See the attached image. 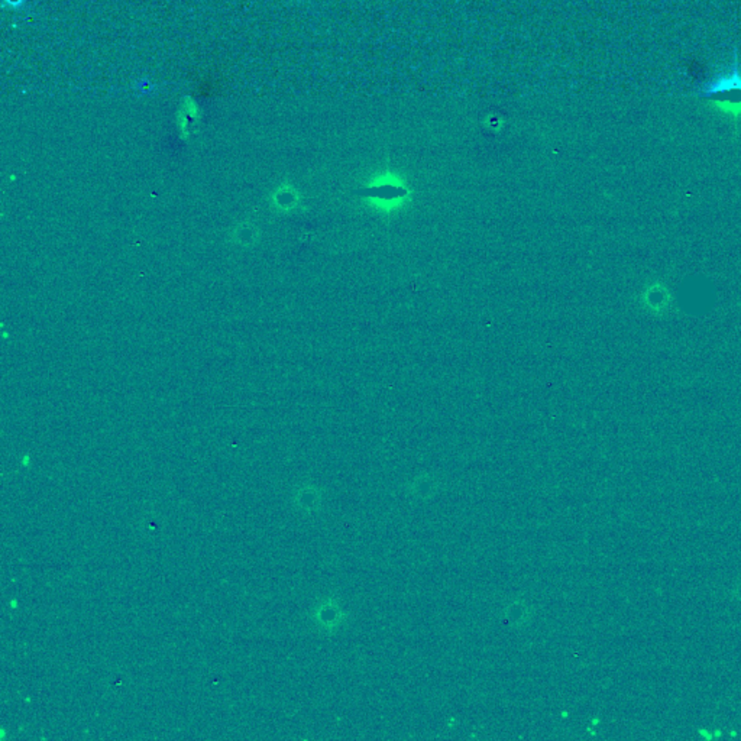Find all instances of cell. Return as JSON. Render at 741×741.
Wrapping results in <instances>:
<instances>
[{
  "instance_id": "cell-1",
  "label": "cell",
  "mask_w": 741,
  "mask_h": 741,
  "mask_svg": "<svg viewBox=\"0 0 741 741\" xmlns=\"http://www.w3.org/2000/svg\"><path fill=\"white\" fill-rule=\"evenodd\" d=\"M701 98L713 100L721 111L734 116L741 115V67L738 60L725 72L715 74L699 91Z\"/></svg>"
},
{
  "instance_id": "cell-2",
  "label": "cell",
  "mask_w": 741,
  "mask_h": 741,
  "mask_svg": "<svg viewBox=\"0 0 741 741\" xmlns=\"http://www.w3.org/2000/svg\"><path fill=\"white\" fill-rule=\"evenodd\" d=\"M6 2L12 4V6H16V5H19L22 2V0H6Z\"/></svg>"
}]
</instances>
